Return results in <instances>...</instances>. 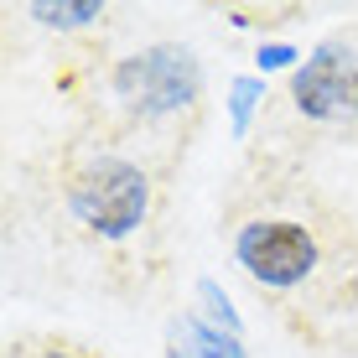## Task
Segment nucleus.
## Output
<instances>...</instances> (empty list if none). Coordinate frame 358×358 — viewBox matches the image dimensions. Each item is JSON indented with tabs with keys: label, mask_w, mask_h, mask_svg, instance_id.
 <instances>
[{
	"label": "nucleus",
	"mask_w": 358,
	"mask_h": 358,
	"mask_svg": "<svg viewBox=\"0 0 358 358\" xmlns=\"http://www.w3.org/2000/svg\"><path fill=\"white\" fill-rule=\"evenodd\" d=\"M68 208L99 239H130L151 213V177L125 156H94L73 171Z\"/></svg>",
	"instance_id": "obj_1"
},
{
	"label": "nucleus",
	"mask_w": 358,
	"mask_h": 358,
	"mask_svg": "<svg viewBox=\"0 0 358 358\" xmlns=\"http://www.w3.org/2000/svg\"><path fill=\"white\" fill-rule=\"evenodd\" d=\"M115 99L141 120H162V115H182L197 94H203V63L192 47L182 42H151L141 52L120 57L115 73Z\"/></svg>",
	"instance_id": "obj_2"
},
{
	"label": "nucleus",
	"mask_w": 358,
	"mask_h": 358,
	"mask_svg": "<svg viewBox=\"0 0 358 358\" xmlns=\"http://www.w3.org/2000/svg\"><path fill=\"white\" fill-rule=\"evenodd\" d=\"M234 260L265 291H291L317 270V239L296 218H250L234 234Z\"/></svg>",
	"instance_id": "obj_3"
},
{
	"label": "nucleus",
	"mask_w": 358,
	"mask_h": 358,
	"mask_svg": "<svg viewBox=\"0 0 358 358\" xmlns=\"http://www.w3.org/2000/svg\"><path fill=\"white\" fill-rule=\"evenodd\" d=\"M296 115L317 125H353L358 120V47L353 42H317L291 73Z\"/></svg>",
	"instance_id": "obj_4"
},
{
	"label": "nucleus",
	"mask_w": 358,
	"mask_h": 358,
	"mask_svg": "<svg viewBox=\"0 0 358 358\" xmlns=\"http://www.w3.org/2000/svg\"><path fill=\"white\" fill-rule=\"evenodd\" d=\"M166 358H250L244 332L208 322L203 312H182L166 322Z\"/></svg>",
	"instance_id": "obj_5"
},
{
	"label": "nucleus",
	"mask_w": 358,
	"mask_h": 358,
	"mask_svg": "<svg viewBox=\"0 0 358 358\" xmlns=\"http://www.w3.org/2000/svg\"><path fill=\"white\" fill-rule=\"evenodd\" d=\"M27 16L36 21V27L78 31V27H94V21L104 16V6H99V0H31Z\"/></svg>",
	"instance_id": "obj_6"
},
{
	"label": "nucleus",
	"mask_w": 358,
	"mask_h": 358,
	"mask_svg": "<svg viewBox=\"0 0 358 358\" xmlns=\"http://www.w3.org/2000/svg\"><path fill=\"white\" fill-rule=\"evenodd\" d=\"M260 104H265V78H260V73H239V78L229 83V135H234V141L250 135Z\"/></svg>",
	"instance_id": "obj_7"
},
{
	"label": "nucleus",
	"mask_w": 358,
	"mask_h": 358,
	"mask_svg": "<svg viewBox=\"0 0 358 358\" xmlns=\"http://www.w3.org/2000/svg\"><path fill=\"white\" fill-rule=\"evenodd\" d=\"M197 312H203L208 322L229 327V332H244V322H239V312H234V301H229V291L218 286L213 275H203V280H197Z\"/></svg>",
	"instance_id": "obj_8"
},
{
	"label": "nucleus",
	"mask_w": 358,
	"mask_h": 358,
	"mask_svg": "<svg viewBox=\"0 0 358 358\" xmlns=\"http://www.w3.org/2000/svg\"><path fill=\"white\" fill-rule=\"evenodd\" d=\"M301 57L306 52H296V47L291 42H265L260 47V52H255V68H260V78H270V73H296V68H301Z\"/></svg>",
	"instance_id": "obj_9"
},
{
	"label": "nucleus",
	"mask_w": 358,
	"mask_h": 358,
	"mask_svg": "<svg viewBox=\"0 0 358 358\" xmlns=\"http://www.w3.org/2000/svg\"><path fill=\"white\" fill-rule=\"evenodd\" d=\"M42 358H73V353H57V348H52V353H42Z\"/></svg>",
	"instance_id": "obj_10"
}]
</instances>
